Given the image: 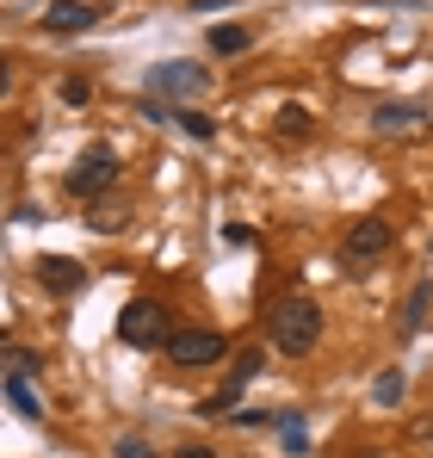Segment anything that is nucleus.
Returning <instances> with one entry per match:
<instances>
[{"instance_id":"13","label":"nucleus","mask_w":433,"mask_h":458,"mask_svg":"<svg viewBox=\"0 0 433 458\" xmlns=\"http://www.w3.org/2000/svg\"><path fill=\"white\" fill-rule=\"evenodd\" d=\"M273 428H279V440H285L291 453H310V428H303V415H297V409H285Z\"/></svg>"},{"instance_id":"19","label":"nucleus","mask_w":433,"mask_h":458,"mask_svg":"<svg viewBox=\"0 0 433 458\" xmlns=\"http://www.w3.org/2000/svg\"><path fill=\"white\" fill-rule=\"evenodd\" d=\"M38 366H44L38 353H25V347H6V372H13V378H31Z\"/></svg>"},{"instance_id":"8","label":"nucleus","mask_w":433,"mask_h":458,"mask_svg":"<svg viewBox=\"0 0 433 458\" xmlns=\"http://www.w3.org/2000/svg\"><path fill=\"white\" fill-rule=\"evenodd\" d=\"M371 131L378 137H428V112L421 106H378L371 112Z\"/></svg>"},{"instance_id":"5","label":"nucleus","mask_w":433,"mask_h":458,"mask_svg":"<svg viewBox=\"0 0 433 458\" xmlns=\"http://www.w3.org/2000/svg\"><path fill=\"white\" fill-rule=\"evenodd\" d=\"M112 180H118V155L106 149V143H93V149L74 155V167H69L74 199H99V192H112Z\"/></svg>"},{"instance_id":"25","label":"nucleus","mask_w":433,"mask_h":458,"mask_svg":"<svg viewBox=\"0 0 433 458\" xmlns=\"http://www.w3.org/2000/svg\"><path fill=\"white\" fill-rule=\"evenodd\" d=\"M360 458H378V453H360Z\"/></svg>"},{"instance_id":"20","label":"nucleus","mask_w":433,"mask_h":458,"mask_svg":"<svg viewBox=\"0 0 433 458\" xmlns=\"http://www.w3.org/2000/svg\"><path fill=\"white\" fill-rule=\"evenodd\" d=\"M87 93H93V87H87L81 75H69V81H63V99H69V106H87Z\"/></svg>"},{"instance_id":"15","label":"nucleus","mask_w":433,"mask_h":458,"mask_svg":"<svg viewBox=\"0 0 433 458\" xmlns=\"http://www.w3.org/2000/svg\"><path fill=\"white\" fill-rule=\"evenodd\" d=\"M428 298H433V285H415V298H409V310H403V335H415V328L428 322Z\"/></svg>"},{"instance_id":"21","label":"nucleus","mask_w":433,"mask_h":458,"mask_svg":"<svg viewBox=\"0 0 433 458\" xmlns=\"http://www.w3.org/2000/svg\"><path fill=\"white\" fill-rule=\"evenodd\" d=\"M112 458H155V453H149L143 440H131V434H124V440H118V446H112Z\"/></svg>"},{"instance_id":"14","label":"nucleus","mask_w":433,"mask_h":458,"mask_svg":"<svg viewBox=\"0 0 433 458\" xmlns=\"http://www.w3.org/2000/svg\"><path fill=\"white\" fill-rule=\"evenodd\" d=\"M6 403H13L19 415H44V403L31 396V378H13V372H6Z\"/></svg>"},{"instance_id":"17","label":"nucleus","mask_w":433,"mask_h":458,"mask_svg":"<svg viewBox=\"0 0 433 458\" xmlns=\"http://www.w3.org/2000/svg\"><path fill=\"white\" fill-rule=\"evenodd\" d=\"M124 211H131L124 199H106V205H93V211H87V224H99V229H118V224H124Z\"/></svg>"},{"instance_id":"12","label":"nucleus","mask_w":433,"mask_h":458,"mask_svg":"<svg viewBox=\"0 0 433 458\" xmlns=\"http://www.w3.org/2000/svg\"><path fill=\"white\" fill-rule=\"evenodd\" d=\"M248 44H254V38H248V25H216V31H211V50H216V56H242Z\"/></svg>"},{"instance_id":"2","label":"nucleus","mask_w":433,"mask_h":458,"mask_svg":"<svg viewBox=\"0 0 433 458\" xmlns=\"http://www.w3.org/2000/svg\"><path fill=\"white\" fill-rule=\"evenodd\" d=\"M180 328H174V316L167 304H155V298H131V304L118 310V341L124 347H167Z\"/></svg>"},{"instance_id":"7","label":"nucleus","mask_w":433,"mask_h":458,"mask_svg":"<svg viewBox=\"0 0 433 458\" xmlns=\"http://www.w3.org/2000/svg\"><path fill=\"white\" fill-rule=\"evenodd\" d=\"M38 285H44V292H56V298H69V292L87 285V267L69 260V254H44V260H38Z\"/></svg>"},{"instance_id":"11","label":"nucleus","mask_w":433,"mask_h":458,"mask_svg":"<svg viewBox=\"0 0 433 458\" xmlns=\"http://www.w3.org/2000/svg\"><path fill=\"white\" fill-rule=\"evenodd\" d=\"M403 390H409V378L390 366V372H378V378H371V403H378V409H396V403H403Z\"/></svg>"},{"instance_id":"18","label":"nucleus","mask_w":433,"mask_h":458,"mask_svg":"<svg viewBox=\"0 0 433 458\" xmlns=\"http://www.w3.org/2000/svg\"><path fill=\"white\" fill-rule=\"evenodd\" d=\"M279 137H310V112L303 106H285L279 112Z\"/></svg>"},{"instance_id":"9","label":"nucleus","mask_w":433,"mask_h":458,"mask_svg":"<svg viewBox=\"0 0 433 458\" xmlns=\"http://www.w3.org/2000/svg\"><path fill=\"white\" fill-rule=\"evenodd\" d=\"M93 19H99V6H87V0H56V6L44 13L50 31H93Z\"/></svg>"},{"instance_id":"16","label":"nucleus","mask_w":433,"mask_h":458,"mask_svg":"<svg viewBox=\"0 0 433 458\" xmlns=\"http://www.w3.org/2000/svg\"><path fill=\"white\" fill-rule=\"evenodd\" d=\"M174 118H180V131H186L192 143H211V118H205V112H192V106H180Z\"/></svg>"},{"instance_id":"3","label":"nucleus","mask_w":433,"mask_h":458,"mask_svg":"<svg viewBox=\"0 0 433 458\" xmlns=\"http://www.w3.org/2000/svg\"><path fill=\"white\" fill-rule=\"evenodd\" d=\"M390 242H396L390 217H378V211H371V217H360V224L347 229V242H341V267L360 279V273H371V267L390 254Z\"/></svg>"},{"instance_id":"22","label":"nucleus","mask_w":433,"mask_h":458,"mask_svg":"<svg viewBox=\"0 0 433 458\" xmlns=\"http://www.w3.org/2000/svg\"><path fill=\"white\" fill-rule=\"evenodd\" d=\"M223 242H235V248H254V229H242V224H223Z\"/></svg>"},{"instance_id":"10","label":"nucleus","mask_w":433,"mask_h":458,"mask_svg":"<svg viewBox=\"0 0 433 458\" xmlns=\"http://www.w3.org/2000/svg\"><path fill=\"white\" fill-rule=\"evenodd\" d=\"M260 360H267V353H260V347H242V360H235V366H229V378H223V390H229V396H242V390H248V384L260 378Z\"/></svg>"},{"instance_id":"24","label":"nucleus","mask_w":433,"mask_h":458,"mask_svg":"<svg viewBox=\"0 0 433 458\" xmlns=\"http://www.w3.org/2000/svg\"><path fill=\"white\" fill-rule=\"evenodd\" d=\"M216 6H235V0H192L186 13H216Z\"/></svg>"},{"instance_id":"1","label":"nucleus","mask_w":433,"mask_h":458,"mask_svg":"<svg viewBox=\"0 0 433 458\" xmlns=\"http://www.w3.org/2000/svg\"><path fill=\"white\" fill-rule=\"evenodd\" d=\"M267 335H273V347L279 353H310L316 341H322V304L316 298H279L273 316H267Z\"/></svg>"},{"instance_id":"23","label":"nucleus","mask_w":433,"mask_h":458,"mask_svg":"<svg viewBox=\"0 0 433 458\" xmlns=\"http://www.w3.org/2000/svg\"><path fill=\"white\" fill-rule=\"evenodd\" d=\"M174 458H216V453H211V446H192V440H186V446H180Z\"/></svg>"},{"instance_id":"6","label":"nucleus","mask_w":433,"mask_h":458,"mask_svg":"<svg viewBox=\"0 0 433 458\" xmlns=\"http://www.w3.org/2000/svg\"><path fill=\"white\" fill-rule=\"evenodd\" d=\"M229 353V341L216 335V328H180L174 341H167V360L174 366H216Z\"/></svg>"},{"instance_id":"4","label":"nucleus","mask_w":433,"mask_h":458,"mask_svg":"<svg viewBox=\"0 0 433 458\" xmlns=\"http://www.w3.org/2000/svg\"><path fill=\"white\" fill-rule=\"evenodd\" d=\"M205 87H211V75H205L199 63H155V69L143 75L149 99H186V106H192Z\"/></svg>"}]
</instances>
